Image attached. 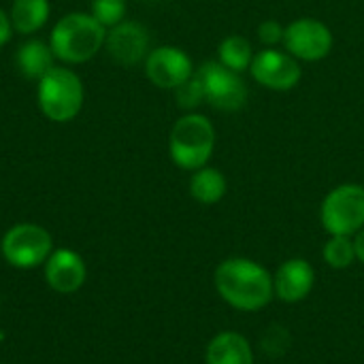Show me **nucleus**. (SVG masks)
Listing matches in <instances>:
<instances>
[{"instance_id": "obj_19", "label": "nucleus", "mask_w": 364, "mask_h": 364, "mask_svg": "<svg viewBox=\"0 0 364 364\" xmlns=\"http://www.w3.org/2000/svg\"><path fill=\"white\" fill-rule=\"evenodd\" d=\"M322 260L335 269V271H346L356 262V247H354V237H343V235H328L324 247H322Z\"/></svg>"}, {"instance_id": "obj_15", "label": "nucleus", "mask_w": 364, "mask_h": 364, "mask_svg": "<svg viewBox=\"0 0 364 364\" xmlns=\"http://www.w3.org/2000/svg\"><path fill=\"white\" fill-rule=\"evenodd\" d=\"M228 192L226 175L215 166H203L190 177V196L200 205H218Z\"/></svg>"}, {"instance_id": "obj_9", "label": "nucleus", "mask_w": 364, "mask_h": 364, "mask_svg": "<svg viewBox=\"0 0 364 364\" xmlns=\"http://www.w3.org/2000/svg\"><path fill=\"white\" fill-rule=\"evenodd\" d=\"M250 75L258 85L267 90L290 92L301 83L303 68L301 62L294 55H290L286 49L282 51L277 47H264L254 55Z\"/></svg>"}, {"instance_id": "obj_13", "label": "nucleus", "mask_w": 364, "mask_h": 364, "mask_svg": "<svg viewBox=\"0 0 364 364\" xmlns=\"http://www.w3.org/2000/svg\"><path fill=\"white\" fill-rule=\"evenodd\" d=\"M87 269L83 258L73 250H53L45 260V279L60 294L77 292L85 282Z\"/></svg>"}, {"instance_id": "obj_3", "label": "nucleus", "mask_w": 364, "mask_h": 364, "mask_svg": "<svg viewBox=\"0 0 364 364\" xmlns=\"http://www.w3.org/2000/svg\"><path fill=\"white\" fill-rule=\"evenodd\" d=\"M107 30L92 15L70 13L62 17L51 30V51L55 58L79 64L94 58L105 45Z\"/></svg>"}, {"instance_id": "obj_4", "label": "nucleus", "mask_w": 364, "mask_h": 364, "mask_svg": "<svg viewBox=\"0 0 364 364\" xmlns=\"http://www.w3.org/2000/svg\"><path fill=\"white\" fill-rule=\"evenodd\" d=\"M38 105L51 122H70L83 107L81 79L68 68H51L38 79Z\"/></svg>"}, {"instance_id": "obj_1", "label": "nucleus", "mask_w": 364, "mask_h": 364, "mask_svg": "<svg viewBox=\"0 0 364 364\" xmlns=\"http://www.w3.org/2000/svg\"><path fill=\"white\" fill-rule=\"evenodd\" d=\"M213 286L220 299L237 311L256 314L273 299V275L256 260L232 256L218 264Z\"/></svg>"}, {"instance_id": "obj_22", "label": "nucleus", "mask_w": 364, "mask_h": 364, "mask_svg": "<svg viewBox=\"0 0 364 364\" xmlns=\"http://www.w3.org/2000/svg\"><path fill=\"white\" fill-rule=\"evenodd\" d=\"M288 343H290V335L284 326H271L262 339V348L267 354L271 356H279L288 350Z\"/></svg>"}, {"instance_id": "obj_25", "label": "nucleus", "mask_w": 364, "mask_h": 364, "mask_svg": "<svg viewBox=\"0 0 364 364\" xmlns=\"http://www.w3.org/2000/svg\"><path fill=\"white\" fill-rule=\"evenodd\" d=\"M354 247H356V260L364 264V228L354 235Z\"/></svg>"}, {"instance_id": "obj_23", "label": "nucleus", "mask_w": 364, "mask_h": 364, "mask_svg": "<svg viewBox=\"0 0 364 364\" xmlns=\"http://www.w3.org/2000/svg\"><path fill=\"white\" fill-rule=\"evenodd\" d=\"M258 41L264 45V47H277L284 43V32H286V26H282L277 19H264L260 26H258Z\"/></svg>"}, {"instance_id": "obj_11", "label": "nucleus", "mask_w": 364, "mask_h": 364, "mask_svg": "<svg viewBox=\"0 0 364 364\" xmlns=\"http://www.w3.org/2000/svg\"><path fill=\"white\" fill-rule=\"evenodd\" d=\"M316 286V269L305 258H288L273 273V292L286 305L305 301Z\"/></svg>"}, {"instance_id": "obj_24", "label": "nucleus", "mask_w": 364, "mask_h": 364, "mask_svg": "<svg viewBox=\"0 0 364 364\" xmlns=\"http://www.w3.org/2000/svg\"><path fill=\"white\" fill-rule=\"evenodd\" d=\"M11 30H13L11 17H6V13L0 9V47L11 38Z\"/></svg>"}, {"instance_id": "obj_6", "label": "nucleus", "mask_w": 364, "mask_h": 364, "mask_svg": "<svg viewBox=\"0 0 364 364\" xmlns=\"http://www.w3.org/2000/svg\"><path fill=\"white\" fill-rule=\"evenodd\" d=\"M4 260L15 269H34L45 264L53 252L51 235L38 224H15L0 243Z\"/></svg>"}, {"instance_id": "obj_7", "label": "nucleus", "mask_w": 364, "mask_h": 364, "mask_svg": "<svg viewBox=\"0 0 364 364\" xmlns=\"http://www.w3.org/2000/svg\"><path fill=\"white\" fill-rule=\"evenodd\" d=\"M196 75L203 83L205 102L222 113L241 111L247 102V85L243 77L218 60L205 62L196 68Z\"/></svg>"}, {"instance_id": "obj_5", "label": "nucleus", "mask_w": 364, "mask_h": 364, "mask_svg": "<svg viewBox=\"0 0 364 364\" xmlns=\"http://www.w3.org/2000/svg\"><path fill=\"white\" fill-rule=\"evenodd\" d=\"M320 222L328 235L354 237L364 228V186L341 183L320 205Z\"/></svg>"}, {"instance_id": "obj_16", "label": "nucleus", "mask_w": 364, "mask_h": 364, "mask_svg": "<svg viewBox=\"0 0 364 364\" xmlns=\"http://www.w3.org/2000/svg\"><path fill=\"white\" fill-rule=\"evenodd\" d=\"M17 66L23 77L28 79H43L53 68V51L43 41H28L19 47Z\"/></svg>"}, {"instance_id": "obj_21", "label": "nucleus", "mask_w": 364, "mask_h": 364, "mask_svg": "<svg viewBox=\"0 0 364 364\" xmlns=\"http://www.w3.org/2000/svg\"><path fill=\"white\" fill-rule=\"evenodd\" d=\"M173 92H175V100H177V105H179L181 109L190 111V113H192L196 107H200V105L205 102L203 83H200V79H198L196 70H194V75H192L188 81H183V83H181L179 87H175Z\"/></svg>"}, {"instance_id": "obj_10", "label": "nucleus", "mask_w": 364, "mask_h": 364, "mask_svg": "<svg viewBox=\"0 0 364 364\" xmlns=\"http://www.w3.org/2000/svg\"><path fill=\"white\" fill-rule=\"evenodd\" d=\"M145 75L156 87L175 90L194 75V66H192L190 55L183 49L164 45V47H156L147 53Z\"/></svg>"}, {"instance_id": "obj_12", "label": "nucleus", "mask_w": 364, "mask_h": 364, "mask_svg": "<svg viewBox=\"0 0 364 364\" xmlns=\"http://www.w3.org/2000/svg\"><path fill=\"white\" fill-rule=\"evenodd\" d=\"M109 55L122 66H134L149 53V32L139 21H122L107 32Z\"/></svg>"}, {"instance_id": "obj_18", "label": "nucleus", "mask_w": 364, "mask_h": 364, "mask_svg": "<svg viewBox=\"0 0 364 364\" xmlns=\"http://www.w3.org/2000/svg\"><path fill=\"white\" fill-rule=\"evenodd\" d=\"M49 17L47 0H15L11 9V23L21 34H32L45 26Z\"/></svg>"}, {"instance_id": "obj_17", "label": "nucleus", "mask_w": 364, "mask_h": 364, "mask_svg": "<svg viewBox=\"0 0 364 364\" xmlns=\"http://www.w3.org/2000/svg\"><path fill=\"white\" fill-rule=\"evenodd\" d=\"M254 55L256 53L252 49V43L241 34H228L218 47V62L239 75H243L245 70L250 73Z\"/></svg>"}, {"instance_id": "obj_2", "label": "nucleus", "mask_w": 364, "mask_h": 364, "mask_svg": "<svg viewBox=\"0 0 364 364\" xmlns=\"http://www.w3.org/2000/svg\"><path fill=\"white\" fill-rule=\"evenodd\" d=\"M213 149L215 128L209 117L192 111L173 124L168 136V154L175 166L194 173L209 164Z\"/></svg>"}, {"instance_id": "obj_8", "label": "nucleus", "mask_w": 364, "mask_h": 364, "mask_svg": "<svg viewBox=\"0 0 364 364\" xmlns=\"http://www.w3.org/2000/svg\"><path fill=\"white\" fill-rule=\"evenodd\" d=\"M282 45L299 62H320L331 55L335 36L324 21L316 17H299L286 26Z\"/></svg>"}, {"instance_id": "obj_14", "label": "nucleus", "mask_w": 364, "mask_h": 364, "mask_svg": "<svg viewBox=\"0 0 364 364\" xmlns=\"http://www.w3.org/2000/svg\"><path fill=\"white\" fill-rule=\"evenodd\" d=\"M205 364H256V356L245 335L222 331L207 343Z\"/></svg>"}, {"instance_id": "obj_20", "label": "nucleus", "mask_w": 364, "mask_h": 364, "mask_svg": "<svg viewBox=\"0 0 364 364\" xmlns=\"http://www.w3.org/2000/svg\"><path fill=\"white\" fill-rule=\"evenodd\" d=\"M92 17L105 28H113L126 17V0H94Z\"/></svg>"}]
</instances>
